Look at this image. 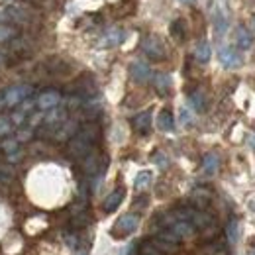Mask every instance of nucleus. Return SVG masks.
Segmentation results:
<instances>
[{
	"label": "nucleus",
	"mask_w": 255,
	"mask_h": 255,
	"mask_svg": "<svg viewBox=\"0 0 255 255\" xmlns=\"http://www.w3.org/2000/svg\"><path fill=\"white\" fill-rule=\"evenodd\" d=\"M96 135H98V128L89 124V126L81 128L71 139H69V153L71 157H77V159H85L91 149H93V143L96 141Z\"/></svg>",
	"instance_id": "f257e3e1"
},
{
	"label": "nucleus",
	"mask_w": 255,
	"mask_h": 255,
	"mask_svg": "<svg viewBox=\"0 0 255 255\" xmlns=\"http://www.w3.org/2000/svg\"><path fill=\"white\" fill-rule=\"evenodd\" d=\"M32 87L30 85H14L6 91H2V98H4V106L6 108H14L18 104H22L24 100H28L32 95Z\"/></svg>",
	"instance_id": "f03ea898"
},
{
	"label": "nucleus",
	"mask_w": 255,
	"mask_h": 255,
	"mask_svg": "<svg viewBox=\"0 0 255 255\" xmlns=\"http://www.w3.org/2000/svg\"><path fill=\"white\" fill-rule=\"evenodd\" d=\"M141 51H143L149 59H153V61H161V59L167 57L165 43L161 41L157 35H147V37H143V41H141Z\"/></svg>",
	"instance_id": "7ed1b4c3"
},
{
	"label": "nucleus",
	"mask_w": 255,
	"mask_h": 255,
	"mask_svg": "<svg viewBox=\"0 0 255 255\" xmlns=\"http://www.w3.org/2000/svg\"><path fill=\"white\" fill-rule=\"evenodd\" d=\"M137 226H139V216L137 214H124V216H120L116 224L112 226V236H116V238H122V236H129L131 232H135L137 230Z\"/></svg>",
	"instance_id": "20e7f679"
},
{
	"label": "nucleus",
	"mask_w": 255,
	"mask_h": 255,
	"mask_svg": "<svg viewBox=\"0 0 255 255\" xmlns=\"http://www.w3.org/2000/svg\"><path fill=\"white\" fill-rule=\"evenodd\" d=\"M218 59H220L222 67H226V69H238V67H242V63H244L240 51L236 47H232V45H226V47L220 49Z\"/></svg>",
	"instance_id": "39448f33"
},
{
	"label": "nucleus",
	"mask_w": 255,
	"mask_h": 255,
	"mask_svg": "<svg viewBox=\"0 0 255 255\" xmlns=\"http://www.w3.org/2000/svg\"><path fill=\"white\" fill-rule=\"evenodd\" d=\"M59 102H61V95H59L57 91H43L41 95L37 96L35 106H37L41 112H47V110L57 108V106H59Z\"/></svg>",
	"instance_id": "423d86ee"
},
{
	"label": "nucleus",
	"mask_w": 255,
	"mask_h": 255,
	"mask_svg": "<svg viewBox=\"0 0 255 255\" xmlns=\"http://www.w3.org/2000/svg\"><path fill=\"white\" fill-rule=\"evenodd\" d=\"M124 37H126L124 30H120V28H108L106 32L100 35L98 45L100 47H116V45H120L124 41Z\"/></svg>",
	"instance_id": "0eeeda50"
},
{
	"label": "nucleus",
	"mask_w": 255,
	"mask_h": 255,
	"mask_svg": "<svg viewBox=\"0 0 255 255\" xmlns=\"http://www.w3.org/2000/svg\"><path fill=\"white\" fill-rule=\"evenodd\" d=\"M129 75H131V79L135 83H147L151 79V69L143 61H133L129 65Z\"/></svg>",
	"instance_id": "6e6552de"
},
{
	"label": "nucleus",
	"mask_w": 255,
	"mask_h": 255,
	"mask_svg": "<svg viewBox=\"0 0 255 255\" xmlns=\"http://www.w3.org/2000/svg\"><path fill=\"white\" fill-rule=\"evenodd\" d=\"M131 128H133L137 133H141V135L149 133V129H151V112L145 110V112L135 114V116L131 118Z\"/></svg>",
	"instance_id": "1a4fd4ad"
},
{
	"label": "nucleus",
	"mask_w": 255,
	"mask_h": 255,
	"mask_svg": "<svg viewBox=\"0 0 255 255\" xmlns=\"http://www.w3.org/2000/svg\"><path fill=\"white\" fill-rule=\"evenodd\" d=\"M124 194H126V191H124L122 187H120V189H114V191L104 198V202H102V210H104V212H114V210L122 204Z\"/></svg>",
	"instance_id": "9d476101"
},
{
	"label": "nucleus",
	"mask_w": 255,
	"mask_h": 255,
	"mask_svg": "<svg viewBox=\"0 0 255 255\" xmlns=\"http://www.w3.org/2000/svg\"><path fill=\"white\" fill-rule=\"evenodd\" d=\"M212 24H214V33L218 37H222L224 32L228 30V16L220 6H214L212 8Z\"/></svg>",
	"instance_id": "9b49d317"
},
{
	"label": "nucleus",
	"mask_w": 255,
	"mask_h": 255,
	"mask_svg": "<svg viewBox=\"0 0 255 255\" xmlns=\"http://www.w3.org/2000/svg\"><path fill=\"white\" fill-rule=\"evenodd\" d=\"M234 39H236V45L240 49H250L254 45V33L250 32L246 26H238L236 32H234Z\"/></svg>",
	"instance_id": "f8f14e48"
},
{
	"label": "nucleus",
	"mask_w": 255,
	"mask_h": 255,
	"mask_svg": "<svg viewBox=\"0 0 255 255\" xmlns=\"http://www.w3.org/2000/svg\"><path fill=\"white\" fill-rule=\"evenodd\" d=\"M83 167H85V173L87 175H96V173H100V169H104V165H100V153H95V151H91L85 161H83Z\"/></svg>",
	"instance_id": "ddd939ff"
},
{
	"label": "nucleus",
	"mask_w": 255,
	"mask_h": 255,
	"mask_svg": "<svg viewBox=\"0 0 255 255\" xmlns=\"http://www.w3.org/2000/svg\"><path fill=\"white\" fill-rule=\"evenodd\" d=\"M218 167H220L218 153H206L202 157V171H204V175H216Z\"/></svg>",
	"instance_id": "4468645a"
},
{
	"label": "nucleus",
	"mask_w": 255,
	"mask_h": 255,
	"mask_svg": "<svg viewBox=\"0 0 255 255\" xmlns=\"http://www.w3.org/2000/svg\"><path fill=\"white\" fill-rule=\"evenodd\" d=\"M171 77L167 75V73H157L155 77H153V87H155V91L159 93L161 96L169 95V91H171Z\"/></svg>",
	"instance_id": "2eb2a0df"
},
{
	"label": "nucleus",
	"mask_w": 255,
	"mask_h": 255,
	"mask_svg": "<svg viewBox=\"0 0 255 255\" xmlns=\"http://www.w3.org/2000/svg\"><path fill=\"white\" fill-rule=\"evenodd\" d=\"M210 57H212V49H210V43L208 41H200L196 47H194V59L198 61V63H208L210 61Z\"/></svg>",
	"instance_id": "dca6fc26"
},
{
	"label": "nucleus",
	"mask_w": 255,
	"mask_h": 255,
	"mask_svg": "<svg viewBox=\"0 0 255 255\" xmlns=\"http://www.w3.org/2000/svg\"><path fill=\"white\" fill-rule=\"evenodd\" d=\"M171 230H173L181 240H183V238H191L192 234H194V226H192L189 220H177V222H173Z\"/></svg>",
	"instance_id": "f3484780"
},
{
	"label": "nucleus",
	"mask_w": 255,
	"mask_h": 255,
	"mask_svg": "<svg viewBox=\"0 0 255 255\" xmlns=\"http://www.w3.org/2000/svg\"><path fill=\"white\" fill-rule=\"evenodd\" d=\"M157 126L161 131H173L175 129V118L169 110H161L157 116Z\"/></svg>",
	"instance_id": "a211bd4d"
},
{
	"label": "nucleus",
	"mask_w": 255,
	"mask_h": 255,
	"mask_svg": "<svg viewBox=\"0 0 255 255\" xmlns=\"http://www.w3.org/2000/svg\"><path fill=\"white\" fill-rule=\"evenodd\" d=\"M20 35L18 28L12 24H0V43H10Z\"/></svg>",
	"instance_id": "6ab92c4d"
},
{
	"label": "nucleus",
	"mask_w": 255,
	"mask_h": 255,
	"mask_svg": "<svg viewBox=\"0 0 255 255\" xmlns=\"http://www.w3.org/2000/svg\"><path fill=\"white\" fill-rule=\"evenodd\" d=\"M189 100H191L192 108H194L196 112H204V110H206V106H208L206 95H204L202 91H194V93H191Z\"/></svg>",
	"instance_id": "aec40b11"
},
{
	"label": "nucleus",
	"mask_w": 255,
	"mask_h": 255,
	"mask_svg": "<svg viewBox=\"0 0 255 255\" xmlns=\"http://www.w3.org/2000/svg\"><path fill=\"white\" fill-rule=\"evenodd\" d=\"M169 30H171V35L177 41H183L187 37V24H185V20H173Z\"/></svg>",
	"instance_id": "412c9836"
},
{
	"label": "nucleus",
	"mask_w": 255,
	"mask_h": 255,
	"mask_svg": "<svg viewBox=\"0 0 255 255\" xmlns=\"http://www.w3.org/2000/svg\"><path fill=\"white\" fill-rule=\"evenodd\" d=\"M151 179H153V175H151V171H139V173L135 175V181H133V187H135L137 191H143V189H147V187L151 185Z\"/></svg>",
	"instance_id": "4be33fe9"
},
{
	"label": "nucleus",
	"mask_w": 255,
	"mask_h": 255,
	"mask_svg": "<svg viewBox=\"0 0 255 255\" xmlns=\"http://www.w3.org/2000/svg\"><path fill=\"white\" fill-rule=\"evenodd\" d=\"M226 236H228V242L234 246V244H238V240H240V224L238 220H230L228 226H226Z\"/></svg>",
	"instance_id": "5701e85b"
},
{
	"label": "nucleus",
	"mask_w": 255,
	"mask_h": 255,
	"mask_svg": "<svg viewBox=\"0 0 255 255\" xmlns=\"http://www.w3.org/2000/svg\"><path fill=\"white\" fill-rule=\"evenodd\" d=\"M192 202H194V206H198L200 210L210 202V192L204 191V189H200V191H194L192 192Z\"/></svg>",
	"instance_id": "b1692460"
},
{
	"label": "nucleus",
	"mask_w": 255,
	"mask_h": 255,
	"mask_svg": "<svg viewBox=\"0 0 255 255\" xmlns=\"http://www.w3.org/2000/svg\"><path fill=\"white\" fill-rule=\"evenodd\" d=\"M153 246L159 250L161 254H175V252H177V246H175V244L163 242V240H159V238H155V240H153Z\"/></svg>",
	"instance_id": "393cba45"
},
{
	"label": "nucleus",
	"mask_w": 255,
	"mask_h": 255,
	"mask_svg": "<svg viewBox=\"0 0 255 255\" xmlns=\"http://www.w3.org/2000/svg\"><path fill=\"white\" fill-rule=\"evenodd\" d=\"M157 238H159V240H163V242L175 244V246H177V244L181 242V238H179V236H177V234H175L173 230H163V232H159V236H157Z\"/></svg>",
	"instance_id": "a878e982"
},
{
	"label": "nucleus",
	"mask_w": 255,
	"mask_h": 255,
	"mask_svg": "<svg viewBox=\"0 0 255 255\" xmlns=\"http://www.w3.org/2000/svg\"><path fill=\"white\" fill-rule=\"evenodd\" d=\"M2 151H4L6 155H10V153H14V151H18V139H16V137H10V139H4V141H2Z\"/></svg>",
	"instance_id": "bb28decb"
},
{
	"label": "nucleus",
	"mask_w": 255,
	"mask_h": 255,
	"mask_svg": "<svg viewBox=\"0 0 255 255\" xmlns=\"http://www.w3.org/2000/svg\"><path fill=\"white\" fill-rule=\"evenodd\" d=\"M139 254L141 255H161V252L153 246V242L151 244H141V248H139Z\"/></svg>",
	"instance_id": "cd10ccee"
},
{
	"label": "nucleus",
	"mask_w": 255,
	"mask_h": 255,
	"mask_svg": "<svg viewBox=\"0 0 255 255\" xmlns=\"http://www.w3.org/2000/svg\"><path fill=\"white\" fill-rule=\"evenodd\" d=\"M179 120H181V124L183 126H191L192 124V116H191V112H189V108H181V112H179Z\"/></svg>",
	"instance_id": "c85d7f7f"
},
{
	"label": "nucleus",
	"mask_w": 255,
	"mask_h": 255,
	"mask_svg": "<svg viewBox=\"0 0 255 255\" xmlns=\"http://www.w3.org/2000/svg\"><path fill=\"white\" fill-rule=\"evenodd\" d=\"M153 161H155V163H157V165H159L161 169H165V167H167V165H169V159H167V155H165V153H163V151H157V153H155V155H153Z\"/></svg>",
	"instance_id": "c756f323"
},
{
	"label": "nucleus",
	"mask_w": 255,
	"mask_h": 255,
	"mask_svg": "<svg viewBox=\"0 0 255 255\" xmlns=\"http://www.w3.org/2000/svg\"><path fill=\"white\" fill-rule=\"evenodd\" d=\"M12 131V124L6 118H0V135H8Z\"/></svg>",
	"instance_id": "7c9ffc66"
},
{
	"label": "nucleus",
	"mask_w": 255,
	"mask_h": 255,
	"mask_svg": "<svg viewBox=\"0 0 255 255\" xmlns=\"http://www.w3.org/2000/svg\"><path fill=\"white\" fill-rule=\"evenodd\" d=\"M30 137H32V128H24V129L18 131V137H16V139H18V141H28Z\"/></svg>",
	"instance_id": "2f4dec72"
},
{
	"label": "nucleus",
	"mask_w": 255,
	"mask_h": 255,
	"mask_svg": "<svg viewBox=\"0 0 255 255\" xmlns=\"http://www.w3.org/2000/svg\"><path fill=\"white\" fill-rule=\"evenodd\" d=\"M85 224H89V218H87V214H77L75 218H73V226H85Z\"/></svg>",
	"instance_id": "473e14b6"
},
{
	"label": "nucleus",
	"mask_w": 255,
	"mask_h": 255,
	"mask_svg": "<svg viewBox=\"0 0 255 255\" xmlns=\"http://www.w3.org/2000/svg\"><path fill=\"white\" fill-rule=\"evenodd\" d=\"M65 242H67L69 248H77V242H79V240H77V236H67Z\"/></svg>",
	"instance_id": "72a5a7b5"
},
{
	"label": "nucleus",
	"mask_w": 255,
	"mask_h": 255,
	"mask_svg": "<svg viewBox=\"0 0 255 255\" xmlns=\"http://www.w3.org/2000/svg\"><path fill=\"white\" fill-rule=\"evenodd\" d=\"M250 145H252V147L255 149V133L252 135V137H250Z\"/></svg>",
	"instance_id": "f704fd0d"
},
{
	"label": "nucleus",
	"mask_w": 255,
	"mask_h": 255,
	"mask_svg": "<svg viewBox=\"0 0 255 255\" xmlns=\"http://www.w3.org/2000/svg\"><path fill=\"white\" fill-rule=\"evenodd\" d=\"M179 2H183V4H194L196 0H179Z\"/></svg>",
	"instance_id": "c9c22d12"
},
{
	"label": "nucleus",
	"mask_w": 255,
	"mask_h": 255,
	"mask_svg": "<svg viewBox=\"0 0 255 255\" xmlns=\"http://www.w3.org/2000/svg\"><path fill=\"white\" fill-rule=\"evenodd\" d=\"M75 255H87V250H79V252H77Z\"/></svg>",
	"instance_id": "e433bc0d"
},
{
	"label": "nucleus",
	"mask_w": 255,
	"mask_h": 255,
	"mask_svg": "<svg viewBox=\"0 0 255 255\" xmlns=\"http://www.w3.org/2000/svg\"><path fill=\"white\" fill-rule=\"evenodd\" d=\"M252 255H255V252H254V254H252Z\"/></svg>",
	"instance_id": "4c0bfd02"
}]
</instances>
